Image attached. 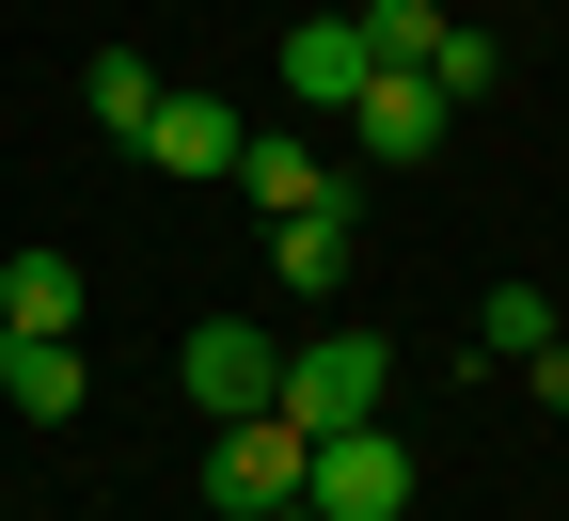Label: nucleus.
Returning a JSON list of instances; mask_svg holds the SVG:
<instances>
[{
  "label": "nucleus",
  "instance_id": "nucleus-1",
  "mask_svg": "<svg viewBox=\"0 0 569 521\" xmlns=\"http://www.w3.org/2000/svg\"><path fill=\"white\" fill-rule=\"evenodd\" d=\"M380 395H396V348H380L365 317H348V332H317V348H284V380H269V411L301 427V442H332V427H365Z\"/></svg>",
  "mask_w": 569,
  "mask_h": 521
},
{
  "label": "nucleus",
  "instance_id": "nucleus-2",
  "mask_svg": "<svg viewBox=\"0 0 569 521\" xmlns=\"http://www.w3.org/2000/svg\"><path fill=\"white\" fill-rule=\"evenodd\" d=\"M301 505H317V521H396V505H411V442H396L380 411L332 427L317 459H301Z\"/></svg>",
  "mask_w": 569,
  "mask_h": 521
},
{
  "label": "nucleus",
  "instance_id": "nucleus-3",
  "mask_svg": "<svg viewBox=\"0 0 569 521\" xmlns=\"http://www.w3.org/2000/svg\"><path fill=\"white\" fill-rule=\"evenodd\" d=\"M174 380H190V411H206V427H238V411H269L284 348H269L253 317H190V332H174Z\"/></svg>",
  "mask_w": 569,
  "mask_h": 521
},
{
  "label": "nucleus",
  "instance_id": "nucleus-4",
  "mask_svg": "<svg viewBox=\"0 0 569 521\" xmlns=\"http://www.w3.org/2000/svg\"><path fill=\"white\" fill-rule=\"evenodd\" d=\"M301 459H317V442L301 427H284V411H238V427H206V505H301Z\"/></svg>",
  "mask_w": 569,
  "mask_h": 521
},
{
  "label": "nucleus",
  "instance_id": "nucleus-5",
  "mask_svg": "<svg viewBox=\"0 0 569 521\" xmlns=\"http://www.w3.org/2000/svg\"><path fill=\"white\" fill-rule=\"evenodd\" d=\"M238 142H253V127H238L222 96H174V80H159V111H142L127 159H142V174H174V190H222V174H238Z\"/></svg>",
  "mask_w": 569,
  "mask_h": 521
},
{
  "label": "nucleus",
  "instance_id": "nucleus-6",
  "mask_svg": "<svg viewBox=\"0 0 569 521\" xmlns=\"http://www.w3.org/2000/svg\"><path fill=\"white\" fill-rule=\"evenodd\" d=\"M459 111H443V80H427V63H380L365 96H348V159H380V174H411L427 142H443Z\"/></svg>",
  "mask_w": 569,
  "mask_h": 521
},
{
  "label": "nucleus",
  "instance_id": "nucleus-7",
  "mask_svg": "<svg viewBox=\"0 0 569 521\" xmlns=\"http://www.w3.org/2000/svg\"><path fill=\"white\" fill-rule=\"evenodd\" d=\"M80 395H96V348H80V332H0V411L63 427Z\"/></svg>",
  "mask_w": 569,
  "mask_h": 521
},
{
  "label": "nucleus",
  "instance_id": "nucleus-8",
  "mask_svg": "<svg viewBox=\"0 0 569 521\" xmlns=\"http://www.w3.org/2000/svg\"><path fill=\"white\" fill-rule=\"evenodd\" d=\"M348 253H365V206H348V190H332V206H284V221H269V269L301 284V301H332V284H348Z\"/></svg>",
  "mask_w": 569,
  "mask_h": 521
},
{
  "label": "nucleus",
  "instance_id": "nucleus-9",
  "mask_svg": "<svg viewBox=\"0 0 569 521\" xmlns=\"http://www.w3.org/2000/svg\"><path fill=\"white\" fill-rule=\"evenodd\" d=\"M365 80H380V48H365V17H301V32H284V96H301V111H348Z\"/></svg>",
  "mask_w": 569,
  "mask_h": 521
},
{
  "label": "nucleus",
  "instance_id": "nucleus-10",
  "mask_svg": "<svg viewBox=\"0 0 569 521\" xmlns=\"http://www.w3.org/2000/svg\"><path fill=\"white\" fill-rule=\"evenodd\" d=\"M96 317V269L80 253H17L0 269V332H80Z\"/></svg>",
  "mask_w": 569,
  "mask_h": 521
},
{
  "label": "nucleus",
  "instance_id": "nucleus-11",
  "mask_svg": "<svg viewBox=\"0 0 569 521\" xmlns=\"http://www.w3.org/2000/svg\"><path fill=\"white\" fill-rule=\"evenodd\" d=\"M238 190H253V206H269V221H284V206H332V190H348V174H332V159H317V142H301V127H269V142H238Z\"/></svg>",
  "mask_w": 569,
  "mask_h": 521
},
{
  "label": "nucleus",
  "instance_id": "nucleus-12",
  "mask_svg": "<svg viewBox=\"0 0 569 521\" xmlns=\"http://www.w3.org/2000/svg\"><path fill=\"white\" fill-rule=\"evenodd\" d=\"M553 332H569V317H553V284H490V301H475V348H490V363H538Z\"/></svg>",
  "mask_w": 569,
  "mask_h": 521
},
{
  "label": "nucleus",
  "instance_id": "nucleus-13",
  "mask_svg": "<svg viewBox=\"0 0 569 521\" xmlns=\"http://www.w3.org/2000/svg\"><path fill=\"white\" fill-rule=\"evenodd\" d=\"M80 96H96L111 142H142V111H159V63H142V48H96V80H80Z\"/></svg>",
  "mask_w": 569,
  "mask_h": 521
},
{
  "label": "nucleus",
  "instance_id": "nucleus-14",
  "mask_svg": "<svg viewBox=\"0 0 569 521\" xmlns=\"http://www.w3.org/2000/svg\"><path fill=\"white\" fill-rule=\"evenodd\" d=\"M348 17H365L380 63H427V48H443V0H348Z\"/></svg>",
  "mask_w": 569,
  "mask_h": 521
},
{
  "label": "nucleus",
  "instance_id": "nucleus-15",
  "mask_svg": "<svg viewBox=\"0 0 569 521\" xmlns=\"http://www.w3.org/2000/svg\"><path fill=\"white\" fill-rule=\"evenodd\" d=\"M427 80H443V111H475L490 80H507V48H490V32H459V17H443V48H427Z\"/></svg>",
  "mask_w": 569,
  "mask_h": 521
},
{
  "label": "nucleus",
  "instance_id": "nucleus-16",
  "mask_svg": "<svg viewBox=\"0 0 569 521\" xmlns=\"http://www.w3.org/2000/svg\"><path fill=\"white\" fill-rule=\"evenodd\" d=\"M522 395H538V411H553V427H569V332H553V348H538V363H522Z\"/></svg>",
  "mask_w": 569,
  "mask_h": 521
},
{
  "label": "nucleus",
  "instance_id": "nucleus-17",
  "mask_svg": "<svg viewBox=\"0 0 569 521\" xmlns=\"http://www.w3.org/2000/svg\"><path fill=\"white\" fill-rule=\"evenodd\" d=\"M253 521H317V505H253Z\"/></svg>",
  "mask_w": 569,
  "mask_h": 521
}]
</instances>
